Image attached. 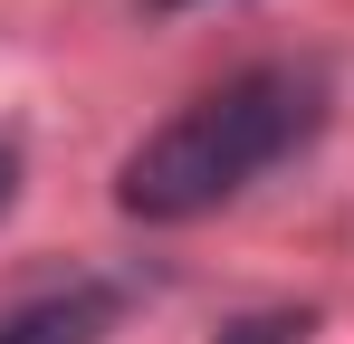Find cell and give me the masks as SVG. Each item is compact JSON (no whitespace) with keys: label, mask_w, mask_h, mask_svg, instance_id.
Returning <instances> with one entry per match:
<instances>
[{"label":"cell","mask_w":354,"mask_h":344,"mask_svg":"<svg viewBox=\"0 0 354 344\" xmlns=\"http://www.w3.org/2000/svg\"><path fill=\"white\" fill-rule=\"evenodd\" d=\"M163 10H182V0H163Z\"/></svg>","instance_id":"5"},{"label":"cell","mask_w":354,"mask_h":344,"mask_svg":"<svg viewBox=\"0 0 354 344\" xmlns=\"http://www.w3.org/2000/svg\"><path fill=\"white\" fill-rule=\"evenodd\" d=\"M306 335H316V316H306V306H268V316H239L221 344H306Z\"/></svg>","instance_id":"3"},{"label":"cell","mask_w":354,"mask_h":344,"mask_svg":"<svg viewBox=\"0 0 354 344\" xmlns=\"http://www.w3.org/2000/svg\"><path fill=\"white\" fill-rule=\"evenodd\" d=\"M316 124H326V77L316 67H288V57L230 67L221 86H201L192 106H173L115 163V211L144 220V229L211 220L221 201H239L278 163H297L316 144Z\"/></svg>","instance_id":"1"},{"label":"cell","mask_w":354,"mask_h":344,"mask_svg":"<svg viewBox=\"0 0 354 344\" xmlns=\"http://www.w3.org/2000/svg\"><path fill=\"white\" fill-rule=\"evenodd\" d=\"M10 201H19V144L0 134V211H10Z\"/></svg>","instance_id":"4"},{"label":"cell","mask_w":354,"mask_h":344,"mask_svg":"<svg viewBox=\"0 0 354 344\" xmlns=\"http://www.w3.org/2000/svg\"><path fill=\"white\" fill-rule=\"evenodd\" d=\"M115 316H124V287L115 278H77V287L29 296L19 316H0V344H96Z\"/></svg>","instance_id":"2"}]
</instances>
